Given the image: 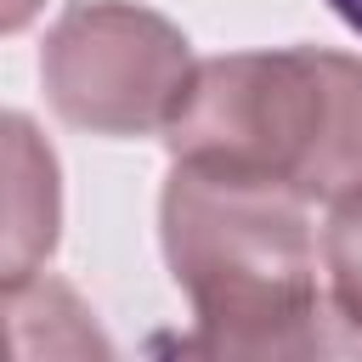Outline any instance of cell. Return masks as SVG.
Wrapping results in <instances>:
<instances>
[{
	"instance_id": "1",
	"label": "cell",
	"mask_w": 362,
	"mask_h": 362,
	"mask_svg": "<svg viewBox=\"0 0 362 362\" xmlns=\"http://www.w3.org/2000/svg\"><path fill=\"white\" fill-rule=\"evenodd\" d=\"M164 130L187 170L334 204L362 187V62L328 51L204 62Z\"/></svg>"
},
{
	"instance_id": "4",
	"label": "cell",
	"mask_w": 362,
	"mask_h": 362,
	"mask_svg": "<svg viewBox=\"0 0 362 362\" xmlns=\"http://www.w3.org/2000/svg\"><path fill=\"white\" fill-rule=\"evenodd\" d=\"M57 243V158L28 119L0 113V277H28Z\"/></svg>"
},
{
	"instance_id": "3",
	"label": "cell",
	"mask_w": 362,
	"mask_h": 362,
	"mask_svg": "<svg viewBox=\"0 0 362 362\" xmlns=\"http://www.w3.org/2000/svg\"><path fill=\"white\" fill-rule=\"evenodd\" d=\"M40 68L51 102L74 124L124 136V130H153L175 113L187 85V40L153 11L96 0V6H74L57 23Z\"/></svg>"
},
{
	"instance_id": "2",
	"label": "cell",
	"mask_w": 362,
	"mask_h": 362,
	"mask_svg": "<svg viewBox=\"0 0 362 362\" xmlns=\"http://www.w3.org/2000/svg\"><path fill=\"white\" fill-rule=\"evenodd\" d=\"M164 238L175 283H187L198 317L221 328L209 345L272 351L283 345V322L317 317V238L300 198L175 164Z\"/></svg>"
},
{
	"instance_id": "7",
	"label": "cell",
	"mask_w": 362,
	"mask_h": 362,
	"mask_svg": "<svg viewBox=\"0 0 362 362\" xmlns=\"http://www.w3.org/2000/svg\"><path fill=\"white\" fill-rule=\"evenodd\" d=\"M328 11H334L351 34H362V0H328Z\"/></svg>"
},
{
	"instance_id": "5",
	"label": "cell",
	"mask_w": 362,
	"mask_h": 362,
	"mask_svg": "<svg viewBox=\"0 0 362 362\" xmlns=\"http://www.w3.org/2000/svg\"><path fill=\"white\" fill-rule=\"evenodd\" d=\"M322 266L334 283V311L362 339V187L334 198V221L322 232Z\"/></svg>"
},
{
	"instance_id": "6",
	"label": "cell",
	"mask_w": 362,
	"mask_h": 362,
	"mask_svg": "<svg viewBox=\"0 0 362 362\" xmlns=\"http://www.w3.org/2000/svg\"><path fill=\"white\" fill-rule=\"evenodd\" d=\"M40 11V0H0V34H11V28H23L28 17Z\"/></svg>"
}]
</instances>
